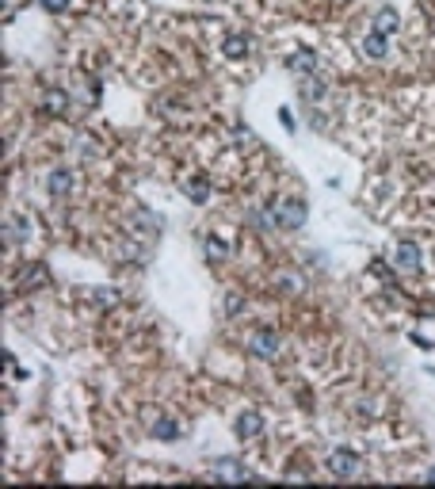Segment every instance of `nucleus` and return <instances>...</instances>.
Returning <instances> with one entry per match:
<instances>
[{"instance_id":"1","label":"nucleus","mask_w":435,"mask_h":489,"mask_svg":"<svg viewBox=\"0 0 435 489\" xmlns=\"http://www.w3.org/2000/svg\"><path fill=\"white\" fill-rule=\"evenodd\" d=\"M306 199H279L271 206V222L279 225V230H298V225H306Z\"/></svg>"},{"instance_id":"2","label":"nucleus","mask_w":435,"mask_h":489,"mask_svg":"<svg viewBox=\"0 0 435 489\" xmlns=\"http://www.w3.org/2000/svg\"><path fill=\"white\" fill-rule=\"evenodd\" d=\"M249 352L260 355V360H271V355L279 352V333L275 329H256V333L249 336Z\"/></svg>"},{"instance_id":"3","label":"nucleus","mask_w":435,"mask_h":489,"mask_svg":"<svg viewBox=\"0 0 435 489\" xmlns=\"http://www.w3.org/2000/svg\"><path fill=\"white\" fill-rule=\"evenodd\" d=\"M393 264H397L401 276H416V271H420V245L401 241V245H397V252H393Z\"/></svg>"},{"instance_id":"4","label":"nucleus","mask_w":435,"mask_h":489,"mask_svg":"<svg viewBox=\"0 0 435 489\" xmlns=\"http://www.w3.org/2000/svg\"><path fill=\"white\" fill-rule=\"evenodd\" d=\"M328 470H333L336 478H352L359 470V455H355V451H347V447H336L333 455H328Z\"/></svg>"},{"instance_id":"5","label":"nucleus","mask_w":435,"mask_h":489,"mask_svg":"<svg viewBox=\"0 0 435 489\" xmlns=\"http://www.w3.org/2000/svg\"><path fill=\"white\" fill-rule=\"evenodd\" d=\"M210 478H214V482H256V474L244 470V466H237V463H218L210 470Z\"/></svg>"},{"instance_id":"6","label":"nucleus","mask_w":435,"mask_h":489,"mask_svg":"<svg viewBox=\"0 0 435 489\" xmlns=\"http://www.w3.org/2000/svg\"><path fill=\"white\" fill-rule=\"evenodd\" d=\"M260 428H263V417H260L256 409H249V413H241V417H237V436H241V440L260 436Z\"/></svg>"},{"instance_id":"7","label":"nucleus","mask_w":435,"mask_h":489,"mask_svg":"<svg viewBox=\"0 0 435 489\" xmlns=\"http://www.w3.org/2000/svg\"><path fill=\"white\" fill-rule=\"evenodd\" d=\"M287 65H290V73H317V54H309V50H298V54H290L287 58Z\"/></svg>"},{"instance_id":"8","label":"nucleus","mask_w":435,"mask_h":489,"mask_svg":"<svg viewBox=\"0 0 435 489\" xmlns=\"http://www.w3.org/2000/svg\"><path fill=\"white\" fill-rule=\"evenodd\" d=\"M397 27H401V16H397L393 8H382V12L374 16V31L378 35H393Z\"/></svg>"},{"instance_id":"9","label":"nucleus","mask_w":435,"mask_h":489,"mask_svg":"<svg viewBox=\"0 0 435 489\" xmlns=\"http://www.w3.org/2000/svg\"><path fill=\"white\" fill-rule=\"evenodd\" d=\"M386 50H390V46H386V35L371 31V35H367V39H363V54H367V58H371V61L386 58Z\"/></svg>"},{"instance_id":"10","label":"nucleus","mask_w":435,"mask_h":489,"mask_svg":"<svg viewBox=\"0 0 435 489\" xmlns=\"http://www.w3.org/2000/svg\"><path fill=\"white\" fill-rule=\"evenodd\" d=\"M222 50H225V58H244V54H249V39H244V35H225Z\"/></svg>"},{"instance_id":"11","label":"nucleus","mask_w":435,"mask_h":489,"mask_svg":"<svg viewBox=\"0 0 435 489\" xmlns=\"http://www.w3.org/2000/svg\"><path fill=\"white\" fill-rule=\"evenodd\" d=\"M73 187V172L69 168H54L50 172V195H65Z\"/></svg>"},{"instance_id":"12","label":"nucleus","mask_w":435,"mask_h":489,"mask_svg":"<svg viewBox=\"0 0 435 489\" xmlns=\"http://www.w3.org/2000/svg\"><path fill=\"white\" fill-rule=\"evenodd\" d=\"M42 111H50V115H61V111H65V92H61V88H46V92H42Z\"/></svg>"},{"instance_id":"13","label":"nucleus","mask_w":435,"mask_h":489,"mask_svg":"<svg viewBox=\"0 0 435 489\" xmlns=\"http://www.w3.org/2000/svg\"><path fill=\"white\" fill-rule=\"evenodd\" d=\"M184 192H187V199H195V203H206V195H210V187H206L203 176H191V180L184 184Z\"/></svg>"},{"instance_id":"14","label":"nucleus","mask_w":435,"mask_h":489,"mask_svg":"<svg viewBox=\"0 0 435 489\" xmlns=\"http://www.w3.org/2000/svg\"><path fill=\"white\" fill-rule=\"evenodd\" d=\"M46 283V268L42 264H31V268H23V279H20V287L23 290H31V287H39Z\"/></svg>"},{"instance_id":"15","label":"nucleus","mask_w":435,"mask_h":489,"mask_svg":"<svg viewBox=\"0 0 435 489\" xmlns=\"http://www.w3.org/2000/svg\"><path fill=\"white\" fill-rule=\"evenodd\" d=\"M153 436L157 440H179V425H176L172 417H160L157 425H153Z\"/></svg>"},{"instance_id":"16","label":"nucleus","mask_w":435,"mask_h":489,"mask_svg":"<svg viewBox=\"0 0 435 489\" xmlns=\"http://www.w3.org/2000/svg\"><path fill=\"white\" fill-rule=\"evenodd\" d=\"M302 96H306L309 103H314V100H321V96H325V81L309 73V81H302Z\"/></svg>"},{"instance_id":"17","label":"nucleus","mask_w":435,"mask_h":489,"mask_svg":"<svg viewBox=\"0 0 435 489\" xmlns=\"http://www.w3.org/2000/svg\"><path fill=\"white\" fill-rule=\"evenodd\" d=\"M225 257H230V245H225L222 237H206V260L218 264V260H225Z\"/></svg>"},{"instance_id":"18","label":"nucleus","mask_w":435,"mask_h":489,"mask_svg":"<svg viewBox=\"0 0 435 489\" xmlns=\"http://www.w3.org/2000/svg\"><path fill=\"white\" fill-rule=\"evenodd\" d=\"M4 237H8V245H12V241L20 245V241L27 237V225H23V218H12V222H8V225H4Z\"/></svg>"},{"instance_id":"19","label":"nucleus","mask_w":435,"mask_h":489,"mask_svg":"<svg viewBox=\"0 0 435 489\" xmlns=\"http://www.w3.org/2000/svg\"><path fill=\"white\" fill-rule=\"evenodd\" d=\"M39 4L46 8V12H65V8H69V0H39Z\"/></svg>"},{"instance_id":"20","label":"nucleus","mask_w":435,"mask_h":489,"mask_svg":"<svg viewBox=\"0 0 435 489\" xmlns=\"http://www.w3.org/2000/svg\"><path fill=\"white\" fill-rule=\"evenodd\" d=\"M279 122H282L287 130H294V115H290V107H282V111H279Z\"/></svg>"},{"instance_id":"21","label":"nucleus","mask_w":435,"mask_h":489,"mask_svg":"<svg viewBox=\"0 0 435 489\" xmlns=\"http://www.w3.org/2000/svg\"><path fill=\"white\" fill-rule=\"evenodd\" d=\"M428 482H435V466H431V470H428Z\"/></svg>"}]
</instances>
